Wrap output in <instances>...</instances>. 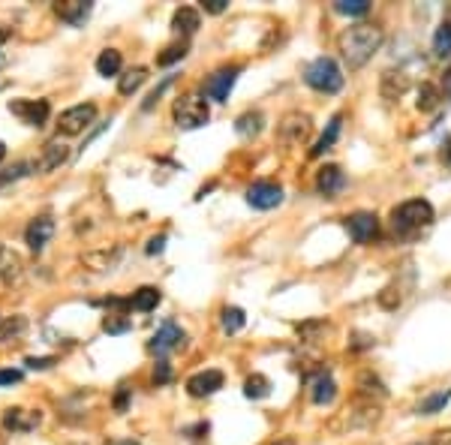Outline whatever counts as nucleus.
<instances>
[{"mask_svg": "<svg viewBox=\"0 0 451 445\" xmlns=\"http://www.w3.org/2000/svg\"><path fill=\"white\" fill-rule=\"evenodd\" d=\"M382 40H385V33H382V28H376V24H352V28H346L337 36V48H340L349 70H361L376 52H379Z\"/></svg>", "mask_w": 451, "mask_h": 445, "instance_id": "1", "label": "nucleus"}, {"mask_svg": "<svg viewBox=\"0 0 451 445\" xmlns=\"http://www.w3.org/2000/svg\"><path fill=\"white\" fill-rule=\"evenodd\" d=\"M430 223H433V205L424 202V199H409V202H403V205H397L391 211L394 232L403 235V238L421 232V229H428Z\"/></svg>", "mask_w": 451, "mask_h": 445, "instance_id": "2", "label": "nucleus"}, {"mask_svg": "<svg viewBox=\"0 0 451 445\" xmlns=\"http://www.w3.org/2000/svg\"><path fill=\"white\" fill-rule=\"evenodd\" d=\"M304 82L319 94H337L343 87V72L334 57H316L304 70Z\"/></svg>", "mask_w": 451, "mask_h": 445, "instance_id": "3", "label": "nucleus"}, {"mask_svg": "<svg viewBox=\"0 0 451 445\" xmlns=\"http://www.w3.org/2000/svg\"><path fill=\"white\" fill-rule=\"evenodd\" d=\"M208 118H211L208 103L199 99L196 94H184L174 99V123H178L181 130H199V126L208 123Z\"/></svg>", "mask_w": 451, "mask_h": 445, "instance_id": "4", "label": "nucleus"}, {"mask_svg": "<svg viewBox=\"0 0 451 445\" xmlns=\"http://www.w3.org/2000/svg\"><path fill=\"white\" fill-rule=\"evenodd\" d=\"M94 118H96V106H94V103L72 106V109H67V111H60L57 130L64 133V136H79V133H84L87 126L94 123Z\"/></svg>", "mask_w": 451, "mask_h": 445, "instance_id": "5", "label": "nucleus"}, {"mask_svg": "<svg viewBox=\"0 0 451 445\" xmlns=\"http://www.w3.org/2000/svg\"><path fill=\"white\" fill-rule=\"evenodd\" d=\"M247 202H250V208H256V211H271L283 202V187L271 184V181H259L247 189Z\"/></svg>", "mask_w": 451, "mask_h": 445, "instance_id": "6", "label": "nucleus"}, {"mask_svg": "<svg viewBox=\"0 0 451 445\" xmlns=\"http://www.w3.org/2000/svg\"><path fill=\"white\" fill-rule=\"evenodd\" d=\"M238 72H241V67H226V70H217L211 79L205 82V97L214 99V103H226L232 94V87L238 82Z\"/></svg>", "mask_w": 451, "mask_h": 445, "instance_id": "7", "label": "nucleus"}, {"mask_svg": "<svg viewBox=\"0 0 451 445\" xmlns=\"http://www.w3.org/2000/svg\"><path fill=\"white\" fill-rule=\"evenodd\" d=\"M9 111L28 126H43L48 121L52 106H48V99H16V103H9Z\"/></svg>", "mask_w": 451, "mask_h": 445, "instance_id": "8", "label": "nucleus"}, {"mask_svg": "<svg viewBox=\"0 0 451 445\" xmlns=\"http://www.w3.org/2000/svg\"><path fill=\"white\" fill-rule=\"evenodd\" d=\"M346 229H349L355 244H370V241L379 235V220H376V214H370V211H358L352 217H346Z\"/></svg>", "mask_w": 451, "mask_h": 445, "instance_id": "9", "label": "nucleus"}, {"mask_svg": "<svg viewBox=\"0 0 451 445\" xmlns=\"http://www.w3.org/2000/svg\"><path fill=\"white\" fill-rule=\"evenodd\" d=\"M184 343V331L178 328V322H172V319H166L160 328H157V334L150 337V343H147V349L154 352V355H166V352H172V349H178Z\"/></svg>", "mask_w": 451, "mask_h": 445, "instance_id": "10", "label": "nucleus"}, {"mask_svg": "<svg viewBox=\"0 0 451 445\" xmlns=\"http://www.w3.org/2000/svg\"><path fill=\"white\" fill-rule=\"evenodd\" d=\"M313 133V123H310V114H301V111H292L286 114L283 123H280V138H286V142H304V138Z\"/></svg>", "mask_w": 451, "mask_h": 445, "instance_id": "11", "label": "nucleus"}, {"mask_svg": "<svg viewBox=\"0 0 451 445\" xmlns=\"http://www.w3.org/2000/svg\"><path fill=\"white\" fill-rule=\"evenodd\" d=\"M223 388V373L220 370H202L186 379V391H190V397H211L214 391Z\"/></svg>", "mask_w": 451, "mask_h": 445, "instance_id": "12", "label": "nucleus"}, {"mask_svg": "<svg viewBox=\"0 0 451 445\" xmlns=\"http://www.w3.org/2000/svg\"><path fill=\"white\" fill-rule=\"evenodd\" d=\"M52 235H55V220L52 217H36V220H30L28 229H24V241H28V247L33 253H40L48 241H52Z\"/></svg>", "mask_w": 451, "mask_h": 445, "instance_id": "13", "label": "nucleus"}, {"mask_svg": "<svg viewBox=\"0 0 451 445\" xmlns=\"http://www.w3.org/2000/svg\"><path fill=\"white\" fill-rule=\"evenodd\" d=\"M346 187V175L340 166H322L319 175H316V189L325 196V199H334L340 189Z\"/></svg>", "mask_w": 451, "mask_h": 445, "instance_id": "14", "label": "nucleus"}, {"mask_svg": "<svg viewBox=\"0 0 451 445\" xmlns=\"http://www.w3.org/2000/svg\"><path fill=\"white\" fill-rule=\"evenodd\" d=\"M55 12L60 16V21L72 24V28H79V24L87 21V16L94 12V4L91 0H67V4H57Z\"/></svg>", "mask_w": 451, "mask_h": 445, "instance_id": "15", "label": "nucleus"}, {"mask_svg": "<svg viewBox=\"0 0 451 445\" xmlns=\"http://www.w3.org/2000/svg\"><path fill=\"white\" fill-rule=\"evenodd\" d=\"M67 157H69L67 145L60 142V138H55V142H48V145L43 148V157L36 160V172H55L57 166H64Z\"/></svg>", "mask_w": 451, "mask_h": 445, "instance_id": "16", "label": "nucleus"}, {"mask_svg": "<svg viewBox=\"0 0 451 445\" xmlns=\"http://www.w3.org/2000/svg\"><path fill=\"white\" fill-rule=\"evenodd\" d=\"M21 274H24L21 256L12 247L0 244V280H4V283H18Z\"/></svg>", "mask_w": 451, "mask_h": 445, "instance_id": "17", "label": "nucleus"}, {"mask_svg": "<svg viewBox=\"0 0 451 445\" xmlns=\"http://www.w3.org/2000/svg\"><path fill=\"white\" fill-rule=\"evenodd\" d=\"M334 397H337V383L328 376V373H319L316 379H313V388H310V400L316 403V406H328V403H334Z\"/></svg>", "mask_w": 451, "mask_h": 445, "instance_id": "18", "label": "nucleus"}, {"mask_svg": "<svg viewBox=\"0 0 451 445\" xmlns=\"http://www.w3.org/2000/svg\"><path fill=\"white\" fill-rule=\"evenodd\" d=\"M43 422V415L40 412H30V410H6L4 415V427L6 430H33L36 424Z\"/></svg>", "mask_w": 451, "mask_h": 445, "instance_id": "19", "label": "nucleus"}, {"mask_svg": "<svg viewBox=\"0 0 451 445\" xmlns=\"http://www.w3.org/2000/svg\"><path fill=\"white\" fill-rule=\"evenodd\" d=\"M199 12L193 6H181V9H174V16H172V31L174 33H184V36H190L199 31Z\"/></svg>", "mask_w": 451, "mask_h": 445, "instance_id": "20", "label": "nucleus"}, {"mask_svg": "<svg viewBox=\"0 0 451 445\" xmlns=\"http://www.w3.org/2000/svg\"><path fill=\"white\" fill-rule=\"evenodd\" d=\"M160 301H162V292H160L157 286H142V289H135V292H133L130 307L147 313V310H157V304H160Z\"/></svg>", "mask_w": 451, "mask_h": 445, "instance_id": "21", "label": "nucleus"}, {"mask_svg": "<svg viewBox=\"0 0 451 445\" xmlns=\"http://www.w3.org/2000/svg\"><path fill=\"white\" fill-rule=\"evenodd\" d=\"M262 123H265L262 111H244L241 118L235 121V133L241 136V138H256L262 133Z\"/></svg>", "mask_w": 451, "mask_h": 445, "instance_id": "22", "label": "nucleus"}, {"mask_svg": "<svg viewBox=\"0 0 451 445\" xmlns=\"http://www.w3.org/2000/svg\"><path fill=\"white\" fill-rule=\"evenodd\" d=\"M406 87H409V79L403 72H385L382 75V97L385 99H400L406 94Z\"/></svg>", "mask_w": 451, "mask_h": 445, "instance_id": "23", "label": "nucleus"}, {"mask_svg": "<svg viewBox=\"0 0 451 445\" xmlns=\"http://www.w3.org/2000/svg\"><path fill=\"white\" fill-rule=\"evenodd\" d=\"M358 394H361V397H385V394H388V388L382 385V379L379 376H376V373H370V370H364V373H361L358 376Z\"/></svg>", "mask_w": 451, "mask_h": 445, "instance_id": "24", "label": "nucleus"}, {"mask_svg": "<svg viewBox=\"0 0 451 445\" xmlns=\"http://www.w3.org/2000/svg\"><path fill=\"white\" fill-rule=\"evenodd\" d=\"M442 91L436 84H430V82H424L421 87H418V99H416V106H418V111H433V109H440V103H442Z\"/></svg>", "mask_w": 451, "mask_h": 445, "instance_id": "25", "label": "nucleus"}, {"mask_svg": "<svg viewBox=\"0 0 451 445\" xmlns=\"http://www.w3.org/2000/svg\"><path fill=\"white\" fill-rule=\"evenodd\" d=\"M121 63L123 60H121L118 48H106V52H99V57H96V72L108 79V75H118L121 72Z\"/></svg>", "mask_w": 451, "mask_h": 445, "instance_id": "26", "label": "nucleus"}, {"mask_svg": "<svg viewBox=\"0 0 451 445\" xmlns=\"http://www.w3.org/2000/svg\"><path fill=\"white\" fill-rule=\"evenodd\" d=\"M147 82V70L145 67H135V70H130L127 75H121V82H118V91L123 94V97H130V94H135L139 87Z\"/></svg>", "mask_w": 451, "mask_h": 445, "instance_id": "27", "label": "nucleus"}, {"mask_svg": "<svg viewBox=\"0 0 451 445\" xmlns=\"http://www.w3.org/2000/svg\"><path fill=\"white\" fill-rule=\"evenodd\" d=\"M340 123H343V118H340V114H337V118H331V123H328V130H325V133H322V138H319V142H316V148H313V150H310V154H313V157H322V154H325V150H331V145L337 142V136H340Z\"/></svg>", "mask_w": 451, "mask_h": 445, "instance_id": "28", "label": "nucleus"}, {"mask_svg": "<svg viewBox=\"0 0 451 445\" xmlns=\"http://www.w3.org/2000/svg\"><path fill=\"white\" fill-rule=\"evenodd\" d=\"M24 331H28V319H24V316H9V319L0 322V343L18 340Z\"/></svg>", "mask_w": 451, "mask_h": 445, "instance_id": "29", "label": "nucleus"}, {"mask_svg": "<svg viewBox=\"0 0 451 445\" xmlns=\"http://www.w3.org/2000/svg\"><path fill=\"white\" fill-rule=\"evenodd\" d=\"M244 394H247L250 400H262V397H268V394H271V383H268V376H262V373L247 376V383H244Z\"/></svg>", "mask_w": 451, "mask_h": 445, "instance_id": "30", "label": "nucleus"}, {"mask_svg": "<svg viewBox=\"0 0 451 445\" xmlns=\"http://www.w3.org/2000/svg\"><path fill=\"white\" fill-rule=\"evenodd\" d=\"M220 322H223V331H226V334H238V331L244 328L247 316H244L241 307H226L223 316H220Z\"/></svg>", "mask_w": 451, "mask_h": 445, "instance_id": "31", "label": "nucleus"}, {"mask_svg": "<svg viewBox=\"0 0 451 445\" xmlns=\"http://www.w3.org/2000/svg\"><path fill=\"white\" fill-rule=\"evenodd\" d=\"M448 400H451V388H445V391H436V394H430L428 400H421L418 412H421V415H436V412H442V410H445V406H448Z\"/></svg>", "mask_w": 451, "mask_h": 445, "instance_id": "32", "label": "nucleus"}, {"mask_svg": "<svg viewBox=\"0 0 451 445\" xmlns=\"http://www.w3.org/2000/svg\"><path fill=\"white\" fill-rule=\"evenodd\" d=\"M130 328H133V319H130V316H123V313H108L103 319V331L106 334H127Z\"/></svg>", "mask_w": 451, "mask_h": 445, "instance_id": "33", "label": "nucleus"}, {"mask_svg": "<svg viewBox=\"0 0 451 445\" xmlns=\"http://www.w3.org/2000/svg\"><path fill=\"white\" fill-rule=\"evenodd\" d=\"M433 52H436V57H448L451 55V24L448 21L433 36Z\"/></svg>", "mask_w": 451, "mask_h": 445, "instance_id": "34", "label": "nucleus"}, {"mask_svg": "<svg viewBox=\"0 0 451 445\" xmlns=\"http://www.w3.org/2000/svg\"><path fill=\"white\" fill-rule=\"evenodd\" d=\"M334 9L343 12V16H367V12H370V0H337Z\"/></svg>", "mask_w": 451, "mask_h": 445, "instance_id": "35", "label": "nucleus"}, {"mask_svg": "<svg viewBox=\"0 0 451 445\" xmlns=\"http://www.w3.org/2000/svg\"><path fill=\"white\" fill-rule=\"evenodd\" d=\"M186 57V43H174L169 48H162V55H157V63L160 67H172V63H178Z\"/></svg>", "mask_w": 451, "mask_h": 445, "instance_id": "36", "label": "nucleus"}, {"mask_svg": "<svg viewBox=\"0 0 451 445\" xmlns=\"http://www.w3.org/2000/svg\"><path fill=\"white\" fill-rule=\"evenodd\" d=\"M30 172V163H16L12 169H4L0 172V187H6V184H12V181H18V177H24Z\"/></svg>", "mask_w": 451, "mask_h": 445, "instance_id": "37", "label": "nucleus"}, {"mask_svg": "<svg viewBox=\"0 0 451 445\" xmlns=\"http://www.w3.org/2000/svg\"><path fill=\"white\" fill-rule=\"evenodd\" d=\"M400 292L394 289V286H385L382 292H379V307H385V310H397L400 307Z\"/></svg>", "mask_w": 451, "mask_h": 445, "instance_id": "38", "label": "nucleus"}, {"mask_svg": "<svg viewBox=\"0 0 451 445\" xmlns=\"http://www.w3.org/2000/svg\"><path fill=\"white\" fill-rule=\"evenodd\" d=\"M154 383H157V385L172 383V364H169V361H162V358H160V361L154 364Z\"/></svg>", "mask_w": 451, "mask_h": 445, "instance_id": "39", "label": "nucleus"}, {"mask_svg": "<svg viewBox=\"0 0 451 445\" xmlns=\"http://www.w3.org/2000/svg\"><path fill=\"white\" fill-rule=\"evenodd\" d=\"M205 12H211V16H220V12L229 9V0H202Z\"/></svg>", "mask_w": 451, "mask_h": 445, "instance_id": "40", "label": "nucleus"}, {"mask_svg": "<svg viewBox=\"0 0 451 445\" xmlns=\"http://www.w3.org/2000/svg\"><path fill=\"white\" fill-rule=\"evenodd\" d=\"M325 328H328L325 322H304V325H298V334L313 340V331H325Z\"/></svg>", "mask_w": 451, "mask_h": 445, "instance_id": "41", "label": "nucleus"}, {"mask_svg": "<svg viewBox=\"0 0 451 445\" xmlns=\"http://www.w3.org/2000/svg\"><path fill=\"white\" fill-rule=\"evenodd\" d=\"M162 247H166V235H157V238H150V241H147L145 253H147V256H154V253H162Z\"/></svg>", "mask_w": 451, "mask_h": 445, "instance_id": "42", "label": "nucleus"}, {"mask_svg": "<svg viewBox=\"0 0 451 445\" xmlns=\"http://www.w3.org/2000/svg\"><path fill=\"white\" fill-rule=\"evenodd\" d=\"M21 383V370H0V385H16Z\"/></svg>", "mask_w": 451, "mask_h": 445, "instance_id": "43", "label": "nucleus"}, {"mask_svg": "<svg viewBox=\"0 0 451 445\" xmlns=\"http://www.w3.org/2000/svg\"><path fill=\"white\" fill-rule=\"evenodd\" d=\"M55 364V358H28V367L30 370H48Z\"/></svg>", "mask_w": 451, "mask_h": 445, "instance_id": "44", "label": "nucleus"}, {"mask_svg": "<svg viewBox=\"0 0 451 445\" xmlns=\"http://www.w3.org/2000/svg\"><path fill=\"white\" fill-rule=\"evenodd\" d=\"M127 400H130V388H123V385H121L118 397H115V410H118V412H123V410H127Z\"/></svg>", "mask_w": 451, "mask_h": 445, "instance_id": "45", "label": "nucleus"}, {"mask_svg": "<svg viewBox=\"0 0 451 445\" xmlns=\"http://www.w3.org/2000/svg\"><path fill=\"white\" fill-rule=\"evenodd\" d=\"M367 346H373V337H367V334H355L352 349H367Z\"/></svg>", "mask_w": 451, "mask_h": 445, "instance_id": "46", "label": "nucleus"}, {"mask_svg": "<svg viewBox=\"0 0 451 445\" xmlns=\"http://www.w3.org/2000/svg\"><path fill=\"white\" fill-rule=\"evenodd\" d=\"M442 97H448V99H451V70L442 75Z\"/></svg>", "mask_w": 451, "mask_h": 445, "instance_id": "47", "label": "nucleus"}, {"mask_svg": "<svg viewBox=\"0 0 451 445\" xmlns=\"http://www.w3.org/2000/svg\"><path fill=\"white\" fill-rule=\"evenodd\" d=\"M436 445H451V434H436Z\"/></svg>", "mask_w": 451, "mask_h": 445, "instance_id": "48", "label": "nucleus"}, {"mask_svg": "<svg viewBox=\"0 0 451 445\" xmlns=\"http://www.w3.org/2000/svg\"><path fill=\"white\" fill-rule=\"evenodd\" d=\"M106 445H139V442H135V439H111Z\"/></svg>", "mask_w": 451, "mask_h": 445, "instance_id": "49", "label": "nucleus"}, {"mask_svg": "<svg viewBox=\"0 0 451 445\" xmlns=\"http://www.w3.org/2000/svg\"><path fill=\"white\" fill-rule=\"evenodd\" d=\"M4 157H6V145H4V142H0V160H4Z\"/></svg>", "mask_w": 451, "mask_h": 445, "instance_id": "50", "label": "nucleus"}, {"mask_svg": "<svg viewBox=\"0 0 451 445\" xmlns=\"http://www.w3.org/2000/svg\"><path fill=\"white\" fill-rule=\"evenodd\" d=\"M6 36H9V31H0V43H4V40H6Z\"/></svg>", "mask_w": 451, "mask_h": 445, "instance_id": "51", "label": "nucleus"}, {"mask_svg": "<svg viewBox=\"0 0 451 445\" xmlns=\"http://www.w3.org/2000/svg\"><path fill=\"white\" fill-rule=\"evenodd\" d=\"M445 160H448V163H451V145H448V148H445Z\"/></svg>", "mask_w": 451, "mask_h": 445, "instance_id": "52", "label": "nucleus"}, {"mask_svg": "<svg viewBox=\"0 0 451 445\" xmlns=\"http://www.w3.org/2000/svg\"><path fill=\"white\" fill-rule=\"evenodd\" d=\"M277 445H292V442H277Z\"/></svg>", "mask_w": 451, "mask_h": 445, "instance_id": "53", "label": "nucleus"}]
</instances>
